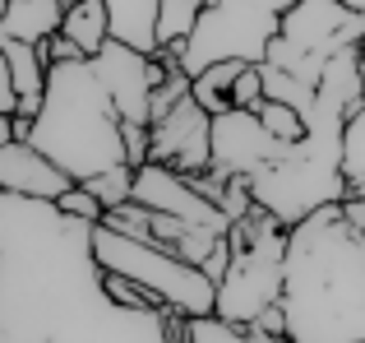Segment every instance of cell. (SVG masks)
Listing matches in <instances>:
<instances>
[{
  "mask_svg": "<svg viewBox=\"0 0 365 343\" xmlns=\"http://www.w3.org/2000/svg\"><path fill=\"white\" fill-rule=\"evenodd\" d=\"M83 186H88L107 209H116V204H125V199H134V167L120 163V167H111V172H98V177H88Z\"/></svg>",
  "mask_w": 365,
  "mask_h": 343,
  "instance_id": "44dd1931",
  "label": "cell"
},
{
  "mask_svg": "<svg viewBox=\"0 0 365 343\" xmlns=\"http://www.w3.org/2000/svg\"><path fill=\"white\" fill-rule=\"evenodd\" d=\"M361 79H365V51H361Z\"/></svg>",
  "mask_w": 365,
  "mask_h": 343,
  "instance_id": "f1b7e54d",
  "label": "cell"
},
{
  "mask_svg": "<svg viewBox=\"0 0 365 343\" xmlns=\"http://www.w3.org/2000/svg\"><path fill=\"white\" fill-rule=\"evenodd\" d=\"M134 199L158 209V214H176V218H185V223L217 227V232H232V223H236L222 204H213L208 195H199V190L190 186L185 172H176L167 163H153V158L143 167H134Z\"/></svg>",
  "mask_w": 365,
  "mask_h": 343,
  "instance_id": "ba28073f",
  "label": "cell"
},
{
  "mask_svg": "<svg viewBox=\"0 0 365 343\" xmlns=\"http://www.w3.org/2000/svg\"><path fill=\"white\" fill-rule=\"evenodd\" d=\"M255 111H259V121H264V126L273 130L277 139H287V144H301V139L310 135V121H305V111H301V107H292V102L264 98Z\"/></svg>",
  "mask_w": 365,
  "mask_h": 343,
  "instance_id": "e0dca14e",
  "label": "cell"
},
{
  "mask_svg": "<svg viewBox=\"0 0 365 343\" xmlns=\"http://www.w3.org/2000/svg\"><path fill=\"white\" fill-rule=\"evenodd\" d=\"M208 0H162L158 9V46H180L190 33H195V24L204 19Z\"/></svg>",
  "mask_w": 365,
  "mask_h": 343,
  "instance_id": "2e32d148",
  "label": "cell"
},
{
  "mask_svg": "<svg viewBox=\"0 0 365 343\" xmlns=\"http://www.w3.org/2000/svg\"><path fill=\"white\" fill-rule=\"evenodd\" d=\"M232 102H236V107H250V111H255L259 102H264V70H259V65H245V70L236 74Z\"/></svg>",
  "mask_w": 365,
  "mask_h": 343,
  "instance_id": "603a6c76",
  "label": "cell"
},
{
  "mask_svg": "<svg viewBox=\"0 0 365 343\" xmlns=\"http://www.w3.org/2000/svg\"><path fill=\"white\" fill-rule=\"evenodd\" d=\"M245 65H255V61H217V65H208L204 74H195V102H199V107H208L213 116L232 111L236 107L232 89H236V74H241Z\"/></svg>",
  "mask_w": 365,
  "mask_h": 343,
  "instance_id": "9a60e30c",
  "label": "cell"
},
{
  "mask_svg": "<svg viewBox=\"0 0 365 343\" xmlns=\"http://www.w3.org/2000/svg\"><path fill=\"white\" fill-rule=\"evenodd\" d=\"M65 33L83 46V56H98L111 42V14L102 0H79L74 9H65Z\"/></svg>",
  "mask_w": 365,
  "mask_h": 343,
  "instance_id": "5bb4252c",
  "label": "cell"
},
{
  "mask_svg": "<svg viewBox=\"0 0 365 343\" xmlns=\"http://www.w3.org/2000/svg\"><path fill=\"white\" fill-rule=\"evenodd\" d=\"M282 311L292 343L365 339V232L342 218V204H324L292 227Z\"/></svg>",
  "mask_w": 365,
  "mask_h": 343,
  "instance_id": "6da1fadb",
  "label": "cell"
},
{
  "mask_svg": "<svg viewBox=\"0 0 365 343\" xmlns=\"http://www.w3.org/2000/svg\"><path fill=\"white\" fill-rule=\"evenodd\" d=\"M56 209H61V214H70V218H79V223H102V218H107V204H102V199L93 195L83 181H74V186L56 199Z\"/></svg>",
  "mask_w": 365,
  "mask_h": 343,
  "instance_id": "7402d4cb",
  "label": "cell"
},
{
  "mask_svg": "<svg viewBox=\"0 0 365 343\" xmlns=\"http://www.w3.org/2000/svg\"><path fill=\"white\" fill-rule=\"evenodd\" d=\"M0 37H19V42H37L56 37L65 28V5L61 0H0Z\"/></svg>",
  "mask_w": 365,
  "mask_h": 343,
  "instance_id": "7c38bea8",
  "label": "cell"
},
{
  "mask_svg": "<svg viewBox=\"0 0 365 343\" xmlns=\"http://www.w3.org/2000/svg\"><path fill=\"white\" fill-rule=\"evenodd\" d=\"M361 51H365V28H361Z\"/></svg>",
  "mask_w": 365,
  "mask_h": 343,
  "instance_id": "f546056e",
  "label": "cell"
},
{
  "mask_svg": "<svg viewBox=\"0 0 365 343\" xmlns=\"http://www.w3.org/2000/svg\"><path fill=\"white\" fill-rule=\"evenodd\" d=\"M42 51H46V61H51V65H61V61H83V46L74 42V37L65 33V28H61L56 37H46Z\"/></svg>",
  "mask_w": 365,
  "mask_h": 343,
  "instance_id": "cb8c5ba5",
  "label": "cell"
},
{
  "mask_svg": "<svg viewBox=\"0 0 365 343\" xmlns=\"http://www.w3.org/2000/svg\"><path fill=\"white\" fill-rule=\"evenodd\" d=\"M153 163H167L176 172H204L213 167V111L199 107L195 93L153 126Z\"/></svg>",
  "mask_w": 365,
  "mask_h": 343,
  "instance_id": "30bf717a",
  "label": "cell"
},
{
  "mask_svg": "<svg viewBox=\"0 0 365 343\" xmlns=\"http://www.w3.org/2000/svg\"><path fill=\"white\" fill-rule=\"evenodd\" d=\"M74 177L56 158H46L33 139H5L0 144V190L24 199H61Z\"/></svg>",
  "mask_w": 365,
  "mask_h": 343,
  "instance_id": "8fae6325",
  "label": "cell"
},
{
  "mask_svg": "<svg viewBox=\"0 0 365 343\" xmlns=\"http://www.w3.org/2000/svg\"><path fill=\"white\" fill-rule=\"evenodd\" d=\"M361 28L365 14L347 9L342 0H301L282 14V37L319 65H329V56H338L342 46H361Z\"/></svg>",
  "mask_w": 365,
  "mask_h": 343,
  "instance_id": "52a82bcc",
  "label": "cell"
},
{
  "mask_svg": "<svg viewBox=\"0 0 365 343\" xmlns=\"http://www.w3.org/2000/svg\"><path fill=\"white\" fill-rule=\"evenodd\" d=\"M185 343H259L245 325H232L222 316H195L185 320Z\"/></svg>",
  "mask_w": 365,
  "mask_h": 343,
  "instance_id": "ffe728a7",
  "label": "cell"
},
{
  "mask_svg": "<svg viewBox=\"0 0 365 343\" xmlns=\"http://www.w3.org/2000/svg\"><path fill=\"white\" fill-rule=\"evenodd\" d=\"M98 79L107 84L111 102L125 121H139V126H153V51H139L130 42H116L111 37L98 56H88Z\"/></svg>",
  "mask_w": 365,
  "mask_h": 343,
  "instance_id": "9c48e42d",
  "label": "cell"
},
{
  "mask_svg": "<svg viewBox=\"0 0 365 343\" xmlns=\"http://www.w3.org/2000/svg\"><path fill=\"white\" fill-rule=\"evenodd\" d=\"M250 195L287 227H296L324 204H342L351 195V181L342 172V139L305 135L292 158L268 163L250 177Z\"/></svg>",
  "mask_w": 365,
  "mask_h": 343,
  "instance_id": "277c9868",
  "label": "cell"
},
{
  "mask_svg": "<svg viewBox=\"0 0 365 343\" xmlns=\"http://www.w3.org/2000/svg\"><path fill=\"white\" fill-rule=\"evenodd\" d=\"M111 14V37L139 51H158V9L162 0H102Z\"/></svg>",
  "mask_w": 365,
  "mask_h": 343,
  "instance_id": "4fadbf2b",
  "label": "cell"
},
{
  "mask_svg": "<svg viewBox=\"0 0 365 343\" xmlns=\"http://www.w3.org/2000/svg\"><path fill=\"white\" fill-rule=\"evenodd\" d=\"M241 5H259V9H273V14H287V9L301 5V0H241Z\"/></svg>",
  "mask_w": 365,
  "mask_h": 343,
  "instance_id": "484cf974",
  "label": "cell"
},
{
  "mask_svg": "<svg viewBox=\"0 0 365 343\" xmlns=\"http://www.w3.org/2000/svg\"><path fill=\"white\" fill-rule=\"evenodd\" d=\"M356 343H365V339H356Z\"/></svg>",
  "mask_w": 365,
  "mask_h": 343,
  "instance_id": "4dcf8cb0",
  "label": "cell"
},
{
  "mask_svg": "<svg viewBox=\"0 0 365 343\" xmlns=\"http://www.w3.org/2000/svg\"><path fill=\"white\" fill-rule=\"evenodd\" d=\"M282 33V14L241 0H208L195 33L180 42V65L190 74H204L217 61H264L268 42Z\"/></svg>",
  "mask_w": 365,
  "mask_h": 343,
  "instance_id": "5b68a950",
  "label": "cell"
},
{
  "mask_svg": "<svg viewBox=\"0 0 365 343\" xmlns=\"http://www.w3.org/2000/svg\"><path fill=\"white\" fill-rule=\"evenodd\" d=\"M102 292H107L116 307H130V311H171L162 297H153L143 283H134V279H125V274L116 269H102Z\"/></svg>",
  "mask_w": 365,
  "mask_h": 343,
  "instance_id": "ac0fdd59",
  "label": "cell"
},
{
  "mask_svg": "<svg viewBox=\"0 0 365 343\" xmlns=\"http://www.w3.org/2000/svg\"><path fill=\"white\" fill-rule=\"evenodd\" d=\"M347 9H356V14H365V0H342Z\"/></svg>",
  "mask_w": 365,
  "mask_h": 343,
  "instance_id": "4316f807",
  "label": "cell"
},
{
  "mask_svg": "<svg viewBox=\"0 0 365 343\" xmlns=\"http://www.w3.org/2000/svg\"><path fill=\"white\" fill-rule=\"evenodd\" d=\"M93 260L102 269H116L125 279L143 283L153 297H162L185 320L217 311V283L199 264H190L185 255H176L162 242H143V237H130L111 223H98L93 227Z\"/></svg>",
  "mask_w": 365,
  "mask_h": 343,
  "instance_id": "3957f363",
  "label": "cell"
},
{
  "mask_svg": "<svg viewBox=\"0 0 365 343\" xmlns=\"http://www.w3.org/2000/svg\"><path fill=\"white\" fill-rule=\"evenodd\" d=\"M296 144L277 139L273 130L259 121V111L250 107H232L222 116H213V167H222L227 177H255L259 167L282 163L292 158Z\"/></svg>",
  "mask_w": 365,
  "mask_h": 343,
  "instance_id": "8992f818",
  "label": "cell"
},
{
  "mask_svg": "<svg viewBox=\"0 0 365 343\" xmlns=\"http://www.w3.org/2000/svg\"><path fill=\"white\" fill-rule=\"evenodd\" d=\"M61 5H65V9H74V5H79V0H61Z\"/></svg>",
  "mask_w": 365,
  "mask_h": 343,
  "instance_id": "83f0119b",
  "label": "cell"
},
{
  "mask_svg": "<svg viewBox=\"0 0 365 343\" xmlns=\"http://www.w3.org/2000/svg\"><path fill=\"white\" fill-rule=\"evenodd\" d=\"M342 218H347L356 232H365V195H356V190H351V195L342 199Z\"/></svg>",
  "mask_w": 365,
  "mask_h": 343,
  "instance_id": "d4e9b609",
  "label": "cell"
},
{
  "mask_svg": "<svg viewBox=\"0 0 365 343\" xmlns=\"http://www.w3.org/2000/svg\"><path fill=\"white\" fill-rule=\"evenodd\" d=\"M33 144L46 158H56L74 181L130 163L125 158V116L116 111L88 56L51 65L46 102L33 121Z\"/></svg>",
  "mask_w": 365,
  "mask_h": 343,
  "instance_id": "7a4b0ae2",
  "label": "cell"
},
{
  "mask_svg": "<svg viewBox=\"0 0 365 343\" xmlns=\"http://www.w3.org/2000/svg\"><path fill=\"white\" fill-rule=\"evenodd\" d=\"M342 172H347L351 190L365 195V102L361 111L347 121V130H342Z\"/></svg>",
  "mask_w": 365,
  "mask_h": 343,
  "instance_id": "d6986e66",
  "label": "cell"
}]
</instances>
